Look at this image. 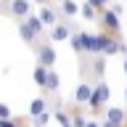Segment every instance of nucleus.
Here are the masks:
<instances>
[{
	"label": "nucleus",
	"mask_w": 127,
	"mask_h": 127,
	"mask_svg": "<svg viewBox=\"0 0 127 127\" xmlns=\"http://www.w3.org/2000/svg\"><path fill=\"white\" fill-rule=\"evenodd\" d=\"M98 24H101L106 32H119V13L117 11H103L101 16H98Z\"/></svg>",
	"instance_id": "1"
},
{
	"label": "nucleus",
	"mask_w": 127,
	"mask_h": 127,
	"mask_svg": "<svg viewBox=\"0 0 127 127\" xmlns=\"http://www.w3.org/2000/svg\"><path fill=\"white\" fill-rule=\"evenodd\" d=\"M125 119H127V114L122 109H106V117H103L101 127H125Z\"/></svg>",
	"instance_id": "2"
},
{
	"label": "nucleus",
	"mask_w": 127,
	"mask_h": 127,
	"mask_svg": "<svg viewBox=\"0 0 127 127\" xmlns=\"http://www.w3.org/2000/svg\"><path fill=\"white\" fill-rule=\"evenodd\" d=\"M37 58H40L42 66L50 69V66L56 64V48H53V45H40V48H37Z\"/></svg>",
	"instance_id": "3"
},
{
	"label": "nucleus",
	"mask_w": 127,
	"mask_h": 127,
	"mask_svg": "<svg viewBox=\"0 0 127 127\" xmlns=\"http://www.w3.org/2000/svg\"><path fill=\"white\" fill-rule=\"evenodd\" d=\"M103 101H109V87H106V82H101V85L95 87V93L90 95V109H101V103Z\"/></svg>",
	"instance_id": "4"
},
{
	"label": "nucleus",
	"mask_w": 127,
	"mask_h": 127,
	"mask_svg": "<svg viewBox=\"0 0 127 127\" xmlns=\"http://www.w3.org/2000/svg\"><path fill=\"white\" fill-rule=\"evenodd\" d=\"M50 40H56V42H61V40H69V27H66V24H53Z\"/></svg>",
	"instance_id": "5"
},
{
	"label": "nucleus",
	"mask_w": 127,
	"mask_h": 127,
	"mask_svg": "<svg viewBox=\"0 0 127 127\" xmlns=\"http://www.w3.org/2000/svg\"><path fill=\"white\" fill-rule=\"evenodd\" d=\"M11 11L16 16H29V0H11Z\"/></svg>",
	"instance_id": "6"
},
{
	"label": "nucleus",
	"mask_w": 127,
	"mask_h": 127,
	"mask_svg": "<svg viewBox=\"0 0 127 127\" xmlns=\"http://www.w3.org/2000/svg\"><path fill=\"white\" fill-rule=\"evenodd\" d=\"M40 21L45 24V27H53L56 24V11H50L48 5H42L40 8Z\"/></svg>",
	"instance_id": "7"
},
{
	"label": "nucleus",
	"mask_w": 127,
	"mask_h": 127,
	"mask_svg": "<svg viewBox=\"0 0 127 127\" xmlns=\"http://www.w3.org/2000/svg\"><path fill=\"white\" fill-rule=\"evenodd\" d=\"M90 95H93L90 85H79L77 93H74V101H77V103H87V101H90Z\"/></svg>",
	"instance_id": "8"
},
{
	"label": "nucleus",
	"mask_w": 127,
	"mask_h": 127,
	"mask_svg": "<svg viewBox=\"0 0 127 127\" xmlns=\"http://www.w3.org/2000/svg\"><path fill=\"white\" fill-rule=\"evenodd\" d=\"M19 34H21V37L27 40V42H34V40H37V32L32 29V27H29L27 21H21V27H19Z\"/></svg>",
	"instance_id": "9"
},
{
	"label": "nucleus",
	"mask_w": 127,
	"mask_h": 127,
	"mask_svg": "<svg viewBox=\"0 0 127 127\" xmlns=\"http://www.w3.org/2000/svg\"><path fill=\"white\" fill-rule=\"evenodd\" d=\"M58 82H61V79H58V74H56L53 69H48V79H45V90H50V93H56V90H58Z\"/></svg>",
	"instance_id": "10"
},
{
	"label": "nucleus",
	"mask_w": 127,
	"mask_h": 127,
	"mask_svg": "<svg viewBox=\"0 0 127 127\" xmlns=\"http://www.w3.org/2000/svg\"><path fill=\"white\" fill-rule=\"evenodd\" d=\"M61 13L74 16V13H79V8H77V3H74V0H61Z\"/></svg>",
	"instance_id": "11"
},
{
	"label": "nucleus",
	"mask_w": 127,
	"mask_h": 127,
	"mask_svg": "<svg viewBox=\"0 0 127 127\" xmlns=\"http://www.w3.org/2000/svg\"><path fill=\"white\" fill-rule=\"evenodd\" d=\"M45 79H48V66H42V64H40L37 69H34V82H37L40 87H45Z\"/></svg>",
	"instance_id": "12"
},
{
	"label": "nucleus",
	"mask_w": 127,
	"mask_h": 127,
	"mask_svg": "<svg viewBox=\"0 0 127 127\" xmlns=\"http://www.w3.org/2000/svg\"><path fill=\"white\" fill-rule=\"evenodd\" d=\"M45 98H34V101H32V109H29V114L32 117H37V114H42V111H45Z\"/></svg>",
	"instance_id": "13"
},
{
	"label": "nucleus",
	"mask_w": 127,
	"mask_h": 127,
	"mask_svg": "<svg viewBox=\"0 0 127 127\" xmlns=\"http://www.w3.org/2000/svg\"><path fill=\"white\" fill-rule=\"evenodd\" d=\"M79 13L85 16V19H98V13H95V5H93V3H90V0H87L85 5L79 8Z\"/></svg>",
	"instance_id": "14"
},
{
	"label": "nucleus",
	"mask_w": 127,
	"mask_h": 127,
	"mask_svg": "<svg viewBox=\"0 0 127 127\" xmlns=\"http://www.w3.org/2000/svg\"><path fill=\"white\" fill-rule=\"evenodd\" d=\"M27 24H29V27L37 32V34H42V27H45V24L40 21V16H29V19H27Z\"/></svg>",
	"instance_id": "15"
},
{
	"label": "nucleus",
	"mask_w": 127,
	"mask_h": 127,
	"mask_svg": "<svg viewBox=\"0 0 127 127\" xmlns=\"http://www.w3.org/2000/svg\"><path fill=\"white\" fill-rule=\"evenodd\" d=\"M53 117L58 119V125H61V127H66V125H71V117H69V114H66V111H61V109L56 111Z\"/></svg>",
	"instance_id": "16"
},
{
	"label": "nucleus",
	"mask_w": 127,
	"mask_h": 127,
	"mask_svg": "<svg viewBox=\"0 0 127 127\" xmlns=\"http://www.w3.org/2000/svg\"><path fill=\"white\" fill-rule=\"evenodd\" d=\"M71 127H85V117H82V114H74V119H71Z\"/></svg>",
	"instance_id": "17"
},
{
	"label": "nucleus",
	"mask_w": 127,
	"mask_h": 127,
	"mask_svg": "<svg viewBox=\"0 0 127 127\" xmlns=\"http://www.w3.org/2000/svg\"><path fill=\"white\" fill-rule=\"evenodd\" d=\"M0 127H19V122H13L11 117H5V119H0Z\"/></svg>",
	"instance_id": "18"
},
{
	"label": "nucleus",
	"mask_w": 127,
	"mask_h": 127,
	"mask_svg": "<svg viewBox=\"0 0 127 127\" xmlns=\"http://www.w3.org/2000/svg\"><path fill=\"white\" fill-rule=\"evenodd\" d=\"M5 117H11V111H8V106L0 103V119H5Z\"/></svg>",
	"instance_id": "19"
},
{
	"label": "nucleus",
	"mask_w": 127,
	"mask_h": 127,
	"mask_svg": "<svg viewBox=\"0 0 127 127\" xmlns=\"http://www.w3.org/2000/svg\"><path fill=\"white\" fill-rule=\"evenodd\" d=\"M90 3H93L95 8H103V5H106V3H109V0H90Z\"/></svg>",
	"instance_id": "20"
},
{
	"label": "nucleus",
	"mask_w": 127,
	"mask_h": 127,
	"mask_svg": "<svg viewBox=\"0 0 127 127\" xmlns=\"http://www.w3.org/2000/svg\"><path fill=\"white\" fill-rule=\"evenodd\" d=\"M85 127H101L98 122H85Z\"/></svg>",
	"instance_id": "21"
},
{
	"label": "nucleus",
	"mask_w": 127,
	"mask_h": 127,
	"mask_svg": "<svg viewBox=\"0 0 127 127\" xmlns=\"http://www.w3.org/2000/svg\"><path fill=\"white\" fill-rule=\"evenodd\" d=\"M34 3H40V5H45V3H48V0H34Z\"/></svg>",
	"instance_id": "22"
},
{
	"label": "nucleus",
	"mask_w": 127,
	"mask_h": 127,
	"mask_svg": "<svg viewBox=\"0 0 127 127\" xmlns=\"http://www.w3.org/2000/svg\"><path fill=\"white\" fill-rule=\"evenodd\" d=\"M125 101H127V87H125Z\"/></svg>",
	"instance_id": "23"
},
{
	"label": "nucleus",
	"mask_w": 127,
	"mask_h": 127,
	"mask_svg": "<svg viewBox=\"0 0 127 127\" xmlns=\"http://www.w3.org/2000/svg\"><path fill=\"white\" fill-rule=\"evenodd\" d=\"M125 71H127V61H125Z\"/></svg>",
	"instance_id": "24"
},
{
	"label": "nucleus",
	"mask_w": 127,
	"mask_h": 127,
	"mask_svg": "<svg viewBox=\"0 0 127 127\" xmlns=\"http://www.w3.org/2000/svg\"><path fill=\"white\" fill-rule=\"evenodd\" d=\"M66 127H71V125H66Z\"/></svg>",
	"instance_id": "25"
}]
</instances>
